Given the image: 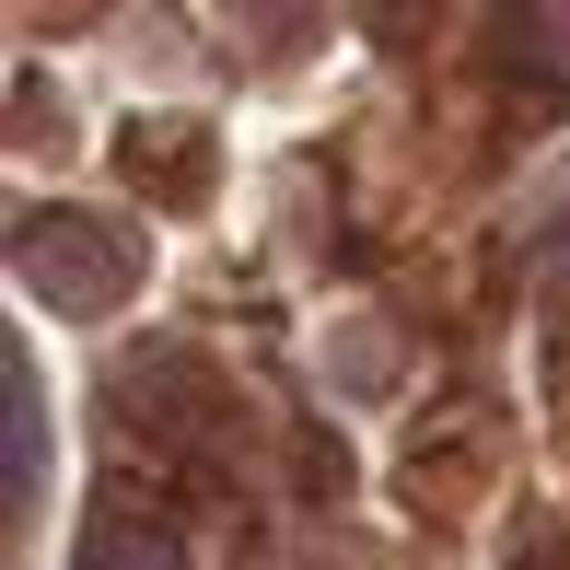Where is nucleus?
<instances>
[{
  "label": "nucleus",
  "instance_id": "obj_1",
  "mask_svg": "<svg viewBox=\"0 0 570 570\" xmlns=\"http://www.w3.org/2000/svg\"><path fill=\"white\" fill-rule=\"evenodd\" d=\"M12 279L47 303V315H117L128 292H140V233L82 210V198H47V210L12 222Z\"/></svg>",
  "mask_w": 570,
  "mask_h": 570
},
{
  "label": "nucleus",
  "instance_id": "obj_2",
  "mask_svg": "<svg viewBox=\"0 0 570 570\" xmlns=\"http://www.w3.org/2000/svg\"><path fill=\"white\" fill-rule=\"evenodd\" d=\"M501 59L524 94H570V0H501Z\"/></svg>",
  "mask_w": 570,
  "mask_h": 570
},
{
  "label": "nucleus",
  "instance_id": "obj_3",
  "mask_svg": "<svg viewBox=\"0 0 570 570\" xmlns=\"http://www.w3.org/2000/svg\"><path fill=\"white\" fill-rule=\"evenodd\" d=\"M82 570H187V535H175L164 512L117 501V512H94V524H82Z\"/></svg>",
  "mask_w": 570,
  "mask_h": 570
},
{
  "label": "nucleus",
  "instance_id": "obj_4",
  "mask_svg": "<svg viewBox=\"0 0 570 570\" xmlns=\"http://www.w3.org/2000/svg\"><path fill=\"white\" fill-rule=\"evenodd\" d=\"M151 164L175 175V198H198V187H210V128H175V117H140V128H128V175H151Z\"/></svg>",
  "mask_w": 570,
  "mask_h": 570
},
{
  "label": "nucleus",
  "instance_id": "obj_5",
  "mask_svg": "<svg viewBox=\"0 0 570 570\" xmlns=\"http://www.w3.org/2000/svg\"><path fill=\"white\" fill-rule=\"evenodd\" d=\"M233 23H245L256 47H279V59H292V47L315 36V0H233Z\"/></svg>",
  "mask_w": 570,
  "mask_h": 570
},
{
  "label": "nucleus",
  "instance_id": "obj_6",
  "mask_svg": "<svg viewBox=\"0 0 570 570\" xmlns=\"http://www.w3.org/2000/svg\"><path fill=\"white\" fill-rule=\"evenodd\" d=\"M443 12H454V0H361V23H373L384 47H420V36H443Z\"/></svg>",
  "mask_w": 570,
  "mask_h": 570
}]
</instances>
